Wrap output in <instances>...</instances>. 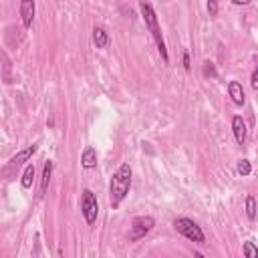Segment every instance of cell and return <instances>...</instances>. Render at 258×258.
<instances>
[{"label":"cell","mask_w":258,"mask_h":258,"mask_svg":"<svg viewBox=\"0 0 258 258\" xmlns=\"http://www.w3.org/2000/svg\"><path fill=\"white\" fill-rule=\"evenodd\" d=\"M242 252H244V256L246 258H258V246L254 244V242H244V246H242Z\"/></svg>","instance_id":"9a60e30c"},{"label":"cell","mask_w":258,"mask_h":258,"mask_svg":"<svg viewBox=\"0 0 258 258\" xmlns=\"http://www.w3.org/2000/svg\"><path fill=\"white\" fill-rule=\"evenodd\" d=\"M236 169H238V173H240L242 177H246V175H250V173H252V165H250V161H248V159H240Z\"/></svg>","instance_id":"e0dca14e"},{"label":"cell","mask_w":258,"mask_h":258,"mask_svg":"<svg viewBox=\"0 0 258 258\" xmlns=\"http://www.w3.org/2000/svg\"><path fill=\"white\" fill-rule=\"evenodd\" d=\"M139 8H141V16H143V20H145L147 30L151 32V36H153V40H155V44H157V50H159L161 58L167 62V60H169V54H167L165 40H163V34H161V28H159V20H157V14H155L153 6H151L149 2H145V0H141V2H139Z\"/></svg>","instance_id":"7a4b0ae2"},{"label":"cell","mask_w":258,"mask_h":258,"mask_svg":"<svg viewBox=\"0 0 258 258\" xmlns=\"http://www.w3.org/2000/svg\"><path fill=\"white\" fill-rule=\"evenodd\" d=\"M183 69H185V71L191 69V64H189V52H187V50L183 52Z\"/></svg>","instance_id":"ffe728a7"},{"label":"cell","mask_w":258,"mask_h":258,"mask_svg":"<svg viewBox=\"0 0 258 258\" xmlns=\"http://www.w3.org/2000/svg\"><path fill=\"white\" fill-rule=\"evenodd\" d=\"M36 151H38V143H32V145L20 149L18 153H14V155L10 157V165H22V163L30 161V157H32Z\"/></svg>","instance_id":"52a82bcc"},{"label":"cell","mask_w":258,"mask_h":258,"mask_svg":"<svg viewBox=\"0 0 258 258\" xmlns=\"http://www.w3.org/2000/svg\"><path fill=\"white\" fill-rule=\"evenodd\" d=\"M232 4H236V6H246V4H250V0H232Z\"/></svg>","instance_id":"44dd1931"},{"label":"cell","mask_w":258,"mask_h":258,"mask_svg":"<svg viewBox=\"0 0 258 258\" xmlns=\"http://www.w3.org/2000/svg\"><path fill=\"white\" fill-rule=\"evenodd\" d=\"M228 95H230L232 103H234V105H238V107H242V105H244V101H246V97H244V89H242V83H238V81H230V83H228Z\"/></svg>","instance_id":"9c48e42d"},{"label":"cell","mask_w":258,"mask_h":258,"mask_svg":"<svg viewBox=\"0 0 258 258\" xmlns=\"http://www.w3.org/2000/svg\"><path fill=\"white\" fill-rule=\"evenodd\" d=\"M232 131H234L236 143L242 145L246 141V121L242 119V115H234L232 117Z\"/></svg>","instance_id":"ba28073f"},{"label":"cell","mask_w":258,"mask_h":258,"mask_svg":"<svg viewBox=\"0 0 258 258\" xmlns=\"http://www.w3.org/2000/svg\"><path fill=\"white\" fill-rule=\"evenodd\" d=\"M208 14L210 16L218 14V0H208Z\"/></svg>","instance_id":"ac0fdd59"},{"label":"cell","mask_w":258,"mask_h":258,"mask_svg":"<svg viewBox=\"0 0 258 258\" xmlns=\"http://www.w3.org/2000/svg\"><path fill=\"white\" fill-rule=\"evenodd\" d=\"M52 169H54V161H44V167H42V177H40V194H46L48 189V183H50V177H52Z\"/></svg>","instance_id":"8fae6325"},{"label":"cell","mask_w":258,"mask_h":258,"mask_svg":"<svg viewBox=\"0 0 258 258\" xmlns=\"http://www.w3.org/2000/svg\"><path fill=\"white\" fill-rule=\"evenodd\" d=\"M81 214L85 218V222L89 226H93L97 222V216H99V202L95 198V194L91 189H83L81 194Z\"/></svg>","instance_id":"277c9868"},{"label":"cell","mask_w":258,"mask_h":258,"mask_svg":"<svg viewBox=\"0 0 258 258\" xmlns=\"http://www.w3.org/2000/svg\"><path fill=\"white\" fill-rule=\"evenodd\" d=\"M32 181H34V165H32V163H28V165L24 167V171H22L20 185H22L24 189H28V187H32Z\"/></svg>","instance_id":"4fadbf2b"},{"label":"cell","mask_w":258,"mask_h":258,"mask_svg":"<svg viewBox=\"0 0 258 258\" xmlns=\"http://www.w3.org/2000/svg\"><path fill=\"white\" fill-rule=\"evenodd\" d=\"M173 228H175L181 236H185L187 240H191V242H196V244H206V234H204L202 226H200L198 222H194L191 218H175Z\"/></svg>","instance_id":"3957f363"},{"label":"cell","mask_w":258,"mask_h":258,"mask_svg":"<svg viewBox=\"0 0 258 258\" xmlns=\"http://www.w3.org/2000/svg\"><path fill=\"white\" fill-rule=\"evenodd\" d=\"M93 42L97 48H105L109 44V32L103 26H95L93 28Z\"/></svg>","instance_id":"7c38bea8"},{"label":"cell","mask_w":258,"mask_h":258,"mask_svg":"<svg viewBox=\"0 0 258 258\" xmlns=\"http://www.w3.org/2000/svg\"><path fill=\"white\" fill-rule=\"evenodd\" d=\"M256 214H258V204H256V198L254 196H246V216L250 222L256 220Z\"/></svg>","instance_id":"5bb4252c"},{"label":"cell","mask_w":258,"mask_h":258,"mask_svg":"<svg viewBox=\"0 0 258 258\" xmlns=\"http://www.w3.org/2000/svg\"><path fill=\"white\" fill-rule=\"evenodd\" d=\"M18 12H20L22 26H24V28H30V26H32V20H34V14H36V4H34V0H20Z\"/></svg>","instance_id":"8992f818"},{"label":"cell","mask_w":258,"mask_h":258,"mask_svg":"<svg viewBox=\"0 0 258 258\" xmlns=\"http://www.w3.org/2000/svg\"><path fill=\"white\" fill-rule=\"evenodd\" d=\"M250 85H252V89H254V91H258V67L252 71V77H250Z\"/></svg>","instance_id":"d6986e66"},{"label":"cell","mask_w":258,"mask_h":258,"mask_svg":"<svg viewBox=\"0 0 258 258\" xmlns=\"http://www.w3.org/2000/svg\"><path fill=\"white\" fill-rule=\"evenodd\" d=\"M155 226V218L153 216H137L133 218L131 226H129V242H137L141 238H145Z\"/></svg>","instance_id":"5b68a950"},{"label":"cell","mask_w":258,"mask_h":258,"mask_svg":"<svg viewBox=\"0 0 258 258\" xmlns=\"http://www.w3.org/2000/svg\"><path fill=\"white\" fill-rule=\"evenodd\" d=\"M202 71H204V77H210V79H216L218 77V71H216L214 62H210V60H204Z\"/></svg>","instance_id":"2e32d148"},{"label":"cell","mask_w":258,"mask_h":258,"mask_svg":"<svg viewBox=\"0 0 258 258\" xmlns=\"http://www.w3.org/2000/svg\"><path fill=\"white\" fill-rule=\"evenodd\" d=\"M131 165L129 163H121L117 167V171L111 175V181H109V202H111V208H119L121 202L127 198L129 189H131Z\"/></svg>","instance_id":"6da1fadb"},{"label":"cell","mask_w":258,"mask_h":258,"mask_svg":"<svg viewBox=\"0 0 258 258\" xmlns=\"http://www.w3.org/2000/svg\"><path fill=\"white\" fill-rule=\"evenodd\" d=\"M81 165H83L85 169L97 167V149H95V147L87 145V147L83 149V153H81Z\"/></svg>","instance_id":"30bf717a"}]
</instances>
